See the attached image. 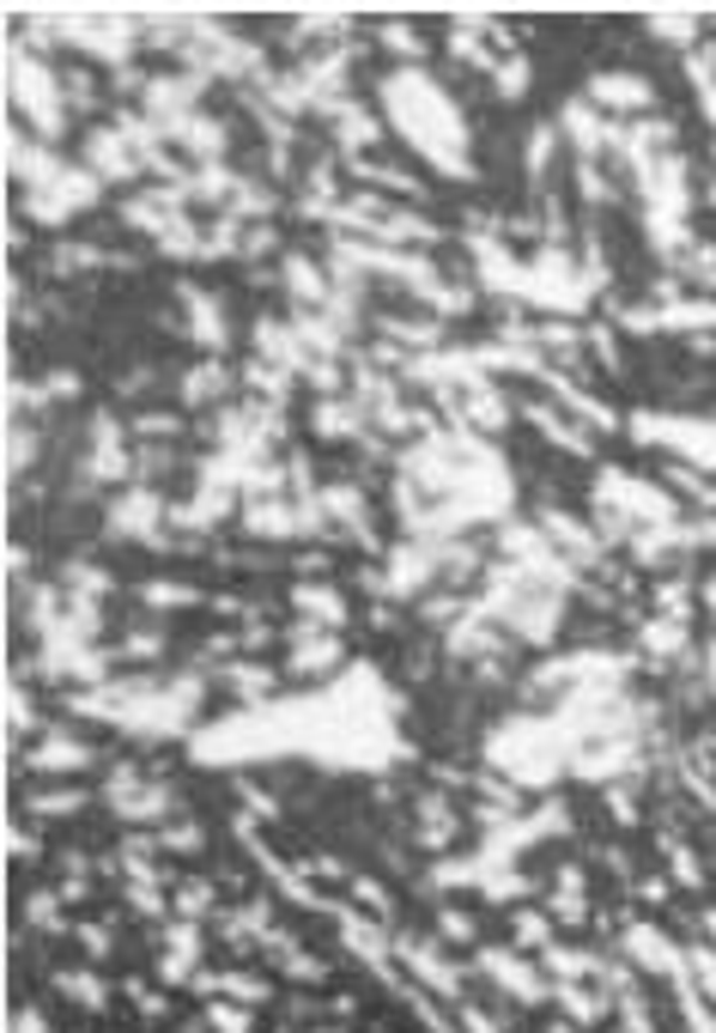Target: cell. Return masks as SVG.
<instances>
[{
  "label": "cell",
  "mask_w": 716,
  "mask_h": 1033,
  "mask_svg": "<svg viewBox=\"0 0 716 1033\" xmlns=\"http://www.w3.org/2000/svg\"><path fill=\"white\" fill-rule=\"evenodd\" d=\"M219 390H225V371H219V365H201V371H189V378H182V395H189V402H194V395H219Z\"/></svg>",
  "instance_id": "8"
},
{
  "label": "cell",
  "mask_w": 716,
  "mask_h": 1033,
  "mask_svg": "<svg viewBox=\"0 0 716 1033\" xmlns=\"http://www.w3.org/2000/svg\"><path fill=\"white\" fill-rule=\"evenodd\" d=\"M140 602H147V609H189V602H201V590H189V584H140Z\"/></svg>",
  "instance_id": "7"
},
{
  "label": "cell",
  "mask_w": 716,
  "mask_h": 1033,
  "mask_svg": "<svg viewBox=\"0 0 716 1033\" xmlns=\"http://www.w3.org/2000/svg\"><path fill=\"white\" fill-rule=\"evenodd\" d=\"M85 742L80 735H43V748L31 754V766H43V772H56V766H85Z\"/></svg>",
  "instance_id": "4"
},
{
  "label": "cell",
  "mask_w": 716,
  "mask_h": 1033,
  "mask_svg": "<svg viewBox=\"0 0 716 1033\" xmlns=\"http://www.w3.org/2000/svg\"><path fill=\"white\" fill-rule=\"evenodd\" d=\"M589 98L595 103H632V110H637V103H649V86L632 80V73H602V80L589 86Z\"/></svg>",
  "instance_id": "5"
},
{
  "label": "cell",
  "mask_w": 716,
  "mask_h": 1033,
  "mask_svg": "<svg viewBox=\"0 0 716 1033\" xmlns=\"http://www.w3.org/2000/svg\"><path fill=\"white\" fill-rule=\"evenodd\" d=\"M710 675H716V644H710Z\"/></svg>",
  "instance_id": "10"
},
{
  "label": "cell",
  "mask_w": 716,
  "mask_h": 1033,
  "mask_svg": "<svg viewBox=\"0 0 716 1033\" xmlns=\"http://www.w3.org/2000/svg\"><path fill=\"white\" fill-rule=\"evenodd\" d=\"M37 809H43V815H73V809H85V791H43Z\"/></svg>",
  "instance_id": "9"
},
{
  "label": "cell",
  "mask_w": 716,
  "mask_h": 1033,
  "mask_svg": "<svg viewBox=\"0 0 716 1033\" xmlns=\"http://www.w3.org/2000/svg\"><path fill=\"white\" fill-rule=\"evenodd\" d=\"M710 936H716V912H710Z\"/></svg>",
  "instance_id": "11"
},
{
  "label": "cell",
  "mask_w": 716,
  "mask_h": 1033,
  "mask_svg": "<svg viewBox=\"0 0 716 1033\" xmlns=\"http://www.w3.org/2000/svg\"><path fill=\"white\" fill-rule=\"evenodd\" d=\"M637 438H674V444H693V462L716 469V425L710 420H693V425H662V420H632Z\"/></svg>",
  "instance_id": "1"
},
{
  "label": "cell",
  "mask_w": 716,
  "mask_h": 1033,
  "mask_svg": "<svg viewBox=\"0 0 716 1033\" xmlns=\"http://www.w3.org/2000/svg\"><path fill=\"white\" fill-rule=\"evenodd\" d=\"M480 966H486V973H498L504 985L516 991V997H528V1003H535V997H546V985H541L535 973H528L523 961H511V954H480Z\"/></svg>",
  "instance_id": "2"
},
{
  "label": "cell",
  "mask_w": 716,
  "mask_h": 1033,
  "mask_svg": "<svg viewBox=\"0 0 716 1033\" xmlns=\"http://www.w3.org/2000/svg\"><path fill=\"white\" fill-rule=\"evenodd\" d=\"M182 304H189V322H194V334H201L206 347H225V322H219V299H206V292H182Z\"/></svg>",
  "instance_id": "3"
},
{
  "label": "cell",
  "mask_w": 716,
  "mask_h": 1033,
  "mask_svg": "<svg viewBox=\"0 0 716 1033\" xmlns=\"http://www.w3.org/2000/svg\"><path fill=\"white\" fill-rule=\"evenodd\" d=\"M292 602L316 620V626H334V620H341V609H334V590H322V584H298Z\"/></svg>",
  "instance_id": "6"
}]
</instances>
